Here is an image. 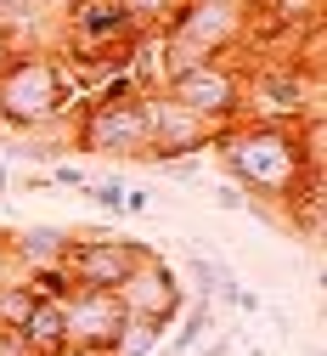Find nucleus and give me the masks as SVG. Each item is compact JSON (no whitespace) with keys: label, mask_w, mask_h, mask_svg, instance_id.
Instances as JSON below:
<instances>
[{"label":"nucleus","mask_w":327,"mask_h":356,"mask_svg":"<svg viewBox=\"0 0 327 356\" xmlns=\"http://www.w3.org/2000/svg\"><path fill=\"white\" fill-rule=\"evenodd\" d=\"M226 181L243 187L260 209L294 204L299 193L321 187V119L276 124V119H237L215 136Z\"/></svg>","instance_id":"f257e3e1"},{"label":"nucleus","mask_w":327,"mask_h":356,"mask_svg":"<svg viewBox=\"0 0 327 356\" xmlns=\"http://www.w3.org/2000/svg\"><path fill=\"white\" fill-rule=\"evenodd\" d=\"M74 108V68L45 51V46H17L0 63V130H51L62 113Z\"/></svg>","instance_id":"f03ea898"},{"label":"nucleus","mask_w":327,"mask_h":356,"mask_svg":"<svg viewBox=\"0 0 327 356\" xmlns=\"http://www.w3.org/2000/svg\"><path fill=\"white\" fill-rule=\"evenodd\" d=\"M243 34H249V0H175L164 29H158V63H164V74L215 63Z\"/></svg>","instance_id":"7ed1b4c3"},{"label":"nucleus","mask_w":327,"mask_h":356,"mask_svg":"<svg viewBox=\"0 0 327 356\" xmlns=\"http://www.w3.org/2000/svg\"><path fill=\"white\" fill-rule=\"evenodd\" d=\"M74 147L90 159H147V91L130 74L102 85L74 113Z\"/></svg>","instance_id":"20e7f679"},{"label":"nucleus","mask_w":327,"mask_h":356,"mask_svg":"<svg viewBox=\"0 0 327 356\" xmlns=\"http://www.w3.org/2000/svg\"><path fill=\"white\" fill-rule=\"evenodd\" d=\"M158 91H164L169 102H181V108H192L198 119H209L215 130H226V124H237V119H243V68H237V63H226V57L164 74Z\"/></svg>","instance_id":"39448f33"},{"label":"nucleus","mask_w":327,"mask_h":356,"mask_svg":"<svg viewBox=\"0 0 327 356\" xmlns=\"http://www.w3.org/2000/svg\"><path fill=\"white\" fill-rule=\"evenodd\" d=\"M153 249L135 243V238H113V232H74L68 254H62V272L74 289H119L135 266H142Z\"/></svg>","instance_id":"423d86ee"},{"label":"nucleus","mask_w":327,"mask_h":356,"mask_svg":"<svg viewBox=\"0 0 327 356\" xmlns=\"http://www.w3.org/2000/svg\"><path fill=\"white\" fill-rule=\"evenodd\" d=\"M220 130L209 119H198L192 108L169 102L164 91H147V164H169V159H198L203 147H215Z\"/></svg>","instance_id":"0eeeda50"},{"label":"nucleus","mask_w":327,"mask_h":356,"mask_svg":"<svg viewBox=\"0 0 327 356\" xmlns=\"http://www.w3.org/2000/svg\"><path fill=\"white\" fill-rule=\"evenodd\" d=\"M113 300H119L124 317H147V323H164V328L186 311V289L169 272V260H158V254H147L142 266H135V272L113 289Z\"/></svg>","instance_id":"6e6552de"},{"label":"nucleus","mask_w":327,"mask_h":356,"mask_svg":"<svg viewBox=\"0 0 327 356\" xmlns=\"http://www.w3.org/2000/svg\"><path fill=\"white\" fill-rule=\"evenodd\" d=\"M119 323H124V311H119V300L108 289H68L62 294V334H68V345L108 350Z\"/></svg>","instance_id":"1a4fd4ad"},{"label":"nucleus","mask_w":327,"mask_h":356,"mask_svg":"<svg viewBox=\"0 0 327 356\" xmlns=\"http://www.w3.org/2000/svg\"><path fill=\"white\" fill-rule=\"evenodd\" d=\"M68 243H74V232H68V227H23V232H6L12 272H17V277L57 272L62 254H68Z\"/></svg>","instance_id":"9d476101"},{"label":"nucleus","mask_w":327,"mask_h":356,"mask_svg":"<svg viewBox=\"0 0 327 356\" xmlns=\"http://www.w3.org/2000/svg\"><path fill=\"white\" fill-rule=\"evenodd\" d=\"M186 283L198 289V300L203 305H231L237 300V289H243V277L231 272V266L220 260V254H203V249H186Z\"/></svg>","instance_id":"9b49d317"},{"label":"nucleus","mask_w":327,"mask_h":356,"mask_svg":"<svg viewBox=\"0 0 327 356\" xmlns=\"http://www.w3.org/2000/svg\"><path fill=\"white\" fill-rule=\"evenodd\" d=\"M17 339L34 350V356H57L62 345H68V334H62V300H34V311L23 317V328H17Z\"/></svg>","instance_id":"f8f14e48"},{"label":"nucleus","mask_w":327,"mask_h":356,"mask_svg":"<svg viewBox=\"0 0 327 356\" xmlns=\"http://www.w3.org/2000/svg\"><path fill=\"white\" fill-rule=\"evenodd\" d=\"M209 334H215V305H203V300H192V305H186L181 317L169 323V334H164V345H158L153 356H186V350H192V345H203Z\"/></svg>","instance_id":"ddd939ff"},{"label":"nucleus","mask_w":327,"mask_h":356,"mask_svg":"<svg viewBox=\"0 0 327 356\" xmlns=\"http://www.w3.org/2000/svg\"><path fill=\"white\" fill-rule=\"evenodd\" d=\"M164 323H147V317H124L119 323V334H113V345H108V356H153L158 345H164Z\"/></svg>","instance_id":"4468645a"},{"label":"nucleus","mask_w":327,"mask_h":356,"mask_svg":"<svg viewBox=\"0 0 327 356\" xmlns=\"http://www.w3.org/2000/svg\"><path fill=\"white\" fill-rule=\"evenodd\" d=\"M34 283L28 277H6V283H0V334H17L23 328V317H28V311H34Z\"/></svg>","instance_id":"2eb2a0df"},{"label":"nucleus","mask_w":327,"mask_h":356,"mask_svg":"<svg viewBox=\"0 0 327 356\" xmlns=\"http://www.w3.org/2000/svg\"><path fill=\"white\" fill-rule=\"evenodd\" d=\"M169 6H175V0H119V12L135 23V34H147V29H164Z\"/></svg>","instance_id":"dca6fc26"},{"label":"nucleus","mask_w":327,"mask_h":356,"mask_svg":"<svg viewBox=\"0 0 327 356\" xmlns=\"http://www.w3.org/2000/svg\"><path fill=\"white\" fill-rule=\"evenodd\" d=\"M90 204H97V209H108V215H119L124 209V181H119V175H102V181H85L79 187Z\"/></svg>","instance_id":"f3484780"},{"label":"nucleus","mask_w":327,"mask_h":356,"mask_svg":"<svg viewBox=\"0 0 327 356\" xmlns=\"http://www.w3.org/2000/svg\"><path fill=\"white\" fill-rule=\"evenodd\" d=\"M215 204H220V209H231V215H243V209H254V198H249L243 187H231V181H220V187H215Z\"/></svg>","instance_id":"a211bd4d"},{"label":"nucleus","mask_w":327,"mask_h":356,"mask_svg":"<svg viewBox=\"0 0 327 356\" xmlns=\"http://www.w3.org/2000/svg\"><path fill=\"white\" fill-rule=\"evenodd\" d=\"M164 175H175V181H203V159H169V164H158Z\"/></svg>","instance_id":"6ab92c4d"},{"label":"nucleus","mask_w":327,"mask_h":356,"mask_svg":"<svg viewBox=\"0 0 327 356\" xmlns=\"http://www.w3.org/2000/svg\"><path fill=\"white\" fill-rule=\"evenodd\" d=\"M85 181H90V175H85V170H79V164H62V159H57V164H51V187H74V193H79V187H85Z\"/></svg>","instance_id":"aec40b11"},{"label":"nucleus","mask_w":327,"mask_h":356,"mask_svg":"<svg viewBox=\"0 0 327 356\" xmlns=\"http://www.w3.org/2000/svg\"><path fill=\"white\" fill-rule=\"evenodd\" d=\"M186 356H231V334H209L203 345H192Z\"/></svg>","instance_id":"412c9836"},{"label":"nucleus","mask_w":327,"mask_h":356,"mask_svg":"<svg viewBox=\"0 0 327 356\" xmlns=\"http://www.w3.org/2000/svg\"><path fill=\"white\" fill-rule=\"evenodd\" d=\"M153 209V193H142V187H124V209L119 215H147Z\"/></svg>","instance_id":"4be33fe9"},{"label":"nucleus","mask_w":327,"mask_h":356,"mask_svg":"<svg viewBox=\"0 0 327 356\" xmlns=\"http://www.w3.org/2000/svg\"><path fill=\"white\" fill-rule=\"evenodd\" d=\"M231 311H243V317H260V311H265V300H260L254 289H237V300H231Z\"/></svg>","instance_id":"5701e85b"},{"label":"nucleus","mask_w":327,"mask_h":356,"mask_svg":"<svg viewBox=\"0 0 327 356\" xmlns=\"http://www.w3.org/2000/svg\"><path fill=\"white\" fill-rule=\"evenodd\" d=\"M17 193H51V170L45 175H17Z\"/></svg>","instance_id":"b1692460"},{"label":"nucleus","mask_w":327,"mask_h":356,"mask_svg":"<svg viewBox=\"0 0 327 356\" xmlns=\"http://www.w3.org/2000/svg\"><path fill=\"white\" fill-rule=\"evenodd\" d=\"M6 277H17V272H12V254H6V232H0V283Z\"/></svg>","instance_id":"393cba45"},{"label":"nucleus","mask_w":327,"mask_h":356,"mask_svg":"<svg viewBox=\"0 0 327 356\" xmlns=\"http://www.w3.org/2000/svg\"><path fill=\"white\" fill-rule=\"evenodd\" d=\"M57 356H108V350H90V345H62Z\"/></svg>","instance_id":"a878e982"},{"label":"nucleus","mask_w":327,"mask_h":356,"mask_svg":"<svg viewBox=\"0 0 327 356\" xmlns=\"http://www.w3.org/2000/svg\"><path fill=\"white\" fill-rule=\"evenodd\" d=\"M6 193H12V164L0 159V198H6Z\"/></svg>","instance_id":"bb28decb"},{"label":"nucleus","mask_w":327,"mask_h":356,"mask_svg":"<svg viewBox=\"0 0 327 356\" xmlns=\"http://www.w3.org/2000/svg\"><path fill=\"white\" fill-rule=\"evenodd\" d=\"M12 51H17V46H12V34H6V23H0V63H6Z\"/></svg>","instance_id":"cd10ccee"},{"label":"nucleus","mask_w":327,"mask_h":356,"mask_svg":"<svg viewBox=\"0 0 327 356\" xmlns=\"http://www.w3.org/2000/svg\"><path fill=\"white\" fill-rule=\"evenodd\" d=\"M6 6H12V0H0V12H6Z\"/></svg>","instance_id":"c85d7f7f"}]
</instances>
